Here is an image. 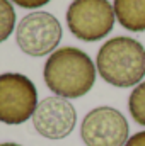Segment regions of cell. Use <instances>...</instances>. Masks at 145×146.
Returning a JSON list of instances; mask_svg holds the SVG:
<instances>
[{
  "mask_svg": "<svg viewBox=\"0 0 145 146\" xmlns=\"http://www.w3.org/2000/svg\"><path fill=\"white\" fill-rule=\"evenodd\" d=\"M0 146H22V145H17V143H2Z\"/></svg>",
  "mask_w": 145,
  "mask_h": 146,
  "instance_id": "4fadbf2b",
  "label": "cell"
},
{
  "mask_svg": "<svg viewBox=\"0 0 145 146\" xmlns=\"http://www.w3.org/2000/svg\"><path fill=\"white\" fill-rule=\"evenodd\" d=\"M15 27V10L10 0H0V42L7 41Z\"/></svg>",
  "mask_w": 145,
  "mask_h": 146,
  "instance_id": "30bf717a",
  "label": "cell"
},
{
  "mask_svg": "<svg viewBox=\"0 0 145 146\" xmlns=\"http://www.w3.org/2000/svg\"><path fill=\"white\" fill-rule=\"evenodd\" d=\"M116 21L130 33L145 31V0H114Z\"/></svg>",
  "mask_w": 145,
  "mask_h": 146,
  "instance_id": "ba28073f",
  "label": "cell"
},
{
  "mask_svg": "<svg viewBox=\"0 0 145 146\" xmlns=\"http://www.w3.org/2000/svg\"><path fill=\"white\" fill-rule=\"evenodd\" d=\"M60 21L44 10H34L21 19L15 27V41L22 53L29 56H46L56 51L62 41Z\"/></svg>",
  "mask_w": 145,
  "mask_h": 146,
  "instance_id": "5b68a950",
  "label": "cell"
},
{
  "mask_svg": "<svg viewBox=\"0 0 145 146\" xmlns=\"http://www.w3.org/2000/svg\"><path fill=\"white\" fill-rule=\"evenodd\" d=\"M36 85L22 73L0 75V122L9 126L33 119L38 107Z\"/></svg>",
  "mask_w": 145,
  "mask_h": 146,
  "instance_id": "277c9868",
  "label": "cell"
},
{
  "mask_svg": "<svg viewBox=\"0 0 145 146\" xmlns=\"http://www.w3.org/2000/svg\"><path fill=\"white\" fill-rule=\"evenodd\" d=\"M10 2L15 3V5H19L21 9H29V10H33V9H39V7L50 3L51 0H10Z\"/></svg>",
  "mask_w": 145,
  "mask_h": 146,
  "instance_id": "8fae6325",
  "label": "cell"
},
{
  "mask_svg": "<svg viewBox=\"0 0 145 146\" xmlns=\"http://www.w3.org/2000/svg\"><path fill=\"white\" fill-rule=\"evenodd\" d=\"M77 124V110L68 99L46 97L38 104L33 126L39 136L46 139H63L73 131Z\"/></svg>",
  "mask_w": 145,
  "mask_h": 146,
  "instance_id": "52a82bcc",
  "label": "cell"
},
{
  "mask_svg": "<svg viewBox=\"0 0 145 146\" xmlns=\"http://www.w3.org/2000/svg\"><path fill=\"white\" fill-rule=\"evenodd\" d=\"M96 68L99 76L113 87H137L145 76L144 44L130 36L111 37L97 51Z\"/></svg>",
  "mask_w": 145,
  "mask_h": 146,
  "instance_id": "7a4b0ae2",
  "label": "cell"
},
{
  "mask_svg": "<svg viewBox=\"0 0 145 146\" xmlns=\"http://www.w3.org/2000/svg\"><path fill=\"white\" fill-rule=\"evenodd\" d=\"M125 146H145V131H138L128 138Z\"/></svg>",
  "mask_w": 145,
  "mask_h": 146,
  "instance_id": "7c38bea8",
  "label": "cell"
},
{
  "mask_svg": "<svg viewBox=\"0 0 145 146\" xmlns=\"http://www.w3.org/2000/svg\"><path fill=\"white\" fill-rule=\"evenodd\" d=\"M128 110L132 119L145 127V82L138 83L132 90L128 97Z\"/></svg>",
  "mask_w": 145,
  "mask_h": 146,
  "instance_id": "9c48e42d",
  "label": "cell"
},
{
  "mask_svg": "<svg viewBox=\"0 0 145 146\" xmlns=\"http://www.w3.org/2000/svg\"><path fill=\"white\" fill-rule=\"evenodd\" d=\"M97 68L91 56L73 46L58 48L44 63L43 78L46 87L58 97L79 99L91 92Z\"/></svg>",
  "mask_w": 145,
  "mask_h": 146,
  "instance_id": "6da1fadb",
  "label": "cell"
},
{
  "mask_svg": "<svg viewBox=\"0 0 145 146\" xmlns=\"http://www.w3.org/2000/svg\"><path fill=\"white\" fill-rule=\"evenodd\" d=\"M80 138L85 146H125L130 126L118 109L101 106L85 114L80 122Z\"/></svg>",
  "mask_w": 145,
  "mask_h": 146,
  "instance_id": "8992f818",
  "label": "cell"
},
{
  "mask_svg": "<svg viewBox=\"0 0 145 146\" xmlns=\"http://www.w3.org/2000/svg\"><path fill=\"white\" fill-rule=\"evenodd\" d=\"M116 22L109 0H73L67 9V26L72 36L84 42L101 41Z\"/></svg>",
  "mask_w": 145,
  "mask_h": 146,
  "instance_id": "3957f363",
  "label": "cell"
}]
</instances>
